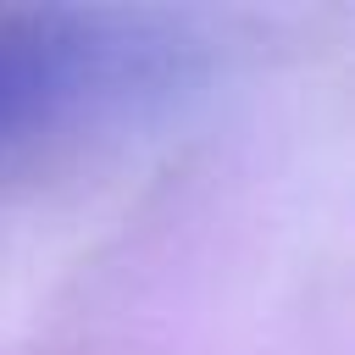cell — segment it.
<instances>
[{"instance_id": "6da1fadb", "label": "cell", "mask_w": 355, "mask_h": 355, "mask_svg": "<svg viewBox=\"0 0 355 355\" xmlns=\"http://www.w3.org/2000/svg\"><path fill=\"white\" fill-rule=\"evenodd\" d=\"M178 72V39L116 6H0V178L128 116Z\"/></svg>"}]
</instances>
